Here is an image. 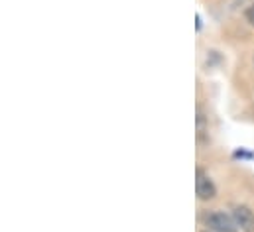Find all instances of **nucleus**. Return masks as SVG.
<instances>
[{"instance_id": "nucleus-1", "label": "nucleus", "mask_w": 254, "mask_h": 232, "mask_svg": "<svg viewBox=\"0 0 254 232\" xmlns=\"http://www.w3.org/2000/svg\"><path fill=\"white\" fill-rule=\"evenodd\" d=\"M205 225L215 232H239V225L233 219V215H225V213H209L205 217Z\"/></svg>"}, {"instance_id": "nucleus-3", "label": "nucleus", "mask_w": 254, "mask_h": 232, "mask_svg": "<svg viewBox=\"0 0 254 232\" xmlns=\"http://www.w3.org/2000/svg\"><path fill=\"white\" fill-rule=\"evenodd\" d=\"M233 219L237 221L239 229L243 232H254V213L245 207V205H237L233 209Z\"/></svg>"}, {"instance_id": "nucleus-2", "label": "nucleus", "mask_w": 254, "mask_h": 232, "mask_svg": "<svg viewBox=\"0 0 254 232\" xmlns=\"http://www.w3.org/2000/svg\"><path fill=\"white\" fill-rule=\"evenodd\" d=\"M195 191H197V197L201 201H209L217 195V187L215 183L211 181V177L205 174L203 170H197V179H195Z\"/></svg>"}, {"instance_id": "nucleus-4", "label": "nucleus", "mask_w": 254, "mask_h": 232, "mask_svg": "<svg viewBox=\"0 0 254 232\" xmlns=\"http://www.w3.org/2000/svg\"><path fill=\"white\" fill-rule=\"evenodd\" d=\"M247 20L251 22V26H254V4L247 10Z\"/></svg>"}]
</instances>
